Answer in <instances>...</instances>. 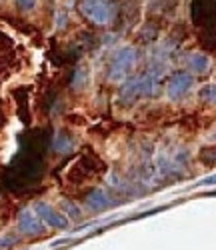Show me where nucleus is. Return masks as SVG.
<instances>
[{
	"mask_svg": "<svg viewBox=\"0 0 216 250\" xmlns=\"http://www.w3.org/2000/svg\"><path fill=\"white\" fill-rule=\"evenodd\" d=\"M78 10L88 22L106 26L116 16V2L114 0H80Z\"/></svg>",
	"mask_w": 216,
	"mask_h": 250,
	"instance_id": "1",
	"label": "nucleus"
},
{
	"mask_svg": "<svg viewBox=\"0 0 216 250\" xmlns=\"http://www.w3.org/2000/svg\"><path fill=\"white\" fill-rule=\"evenodd\" d=\"M136 62V50L132 46H122L114 52L110 64H108V80L116 82V84H122V82L128 78L132 66Z\"/></svg>",
	"mask_w": 216,
	"mask_h": 250,
	"instance_id": "2",
	"label": "nucleus"
},
{
	"mask_svg": "<svg viewBox=\"0 0 216 250\" xmlns=\"http://www.w3.org/2000/svg\"><path fill=\"white\" fill-rule=\"evenodd\" d=\"M194 84V76L186 70H176L174 74H170L168 82H166V94L170 100H180L182 96H186L190 92Z\"/></svg>",
	"mask_w": 216,
	"mask_h": 250,
	"instance_id": "3",
	"label": "nucleus"
},
{
	"mask_svg": "<svg viewBox=\"0 0 216 250\" xmlns=\"http://www.w3.org/2000/svg\"><path fill=\"white\" fill-rule=\"evenodd\" d=\"M32 210L36 212V216L44 222V226H50V228H56V230H64V228H68V218L64 216L62 212H58L56 208H52L48 202H34Z\"/></svg>",
	"mask_w": 216,
	"mask_h": 250,
	"instance_id": "4",
	"label": "nucleus"
},
{
	"mask_svg": "<svg viewBox=\"0 0 216 250\" xmlns=\"http://www.w3.org/2000/svg\"><path fill=\"white\" fill-rule=\"evenodd\" d=\"M122 200L120 198H114L110 192H106L104 188H94L86 194L84 198V204L86 208H90L92 212H102V210H108V208H114L118 206Z\"/></svg>",
	"mask_w": 216,
	"mask_h": 250,
	"instance_id": "5",
	"label": "nucleus"
},
{
	"mask_svg": "<svg viewBox=\"0 0 216 250\" xmlns=\"http://www.w3.org/2000/svg\"><path fill=\"white\" fill-rule=\"evenodd\" d=\"M16 224H18L20 234H26V236H38L44 232V222L36 216L32 208H22V210L18 212Z\"/></svg>",
	"mask_w": 216,
	"mask_h": 250,
	"instance_id": "6",
	"label": "nucleus"
},
{
	"mask_svg": "<svg viewBox=\"0 0 216 250\" xmlns=\"http://www.w3.org/2000/svg\"><path fill=\"white\" fill-rule=\"evenodd\" d=\"M140 96H144V78H142V74L126 78L120 84V92H118L120 104H132Z\"/></svg>",
	"mask_w": 216,
	"mask_h": 250,
	"instance_id": "7",
	"label": "nucleus"
},
{
	"mask_svg": "<svg viewBox=\"0 0 216 250\" xmlns=\"http://www.w3.org/2000/svg\"><path fill=\"white\" fill-rule=\"evenodd\" d=\"M186 66L190 68V72H196V74H206L210 68V60L206 54L202 52H192L186 58Z\"/></svg>",
	"mask_w": 216,
	"mask_h": 250,
	"instance_id": "8",
	"label": "nucleus"
},
{
	"mask_svg": "<svg viewBox=\"0 0 216 250\" xmlns=\"http://www.w3.org/2000/svg\"><path fill=\"white\" fill-rule=\"evenodd\" d=\"M74 138L68 134V132H56L54 134V140H52V150L58 152V154H68L74 150Z\"/></svg>",
	"mask_w": 216,
	"mask_h": 250,
	"instance_id": "9",
	"label": "nucleus"
},
{
	"mask_svg": "<svg viewBox=\"0 0 216 250\" xmlns=\"http://www.w3.org/2000/svg\"><path fill=\"white\" fill-rule=\"evenodd\" d=\"M88 78H90L88 66H86V64H78V66L74 68V72H72L70 88H72V90H82L86 84H88Z\"/></svg>",
	"mask_w": 216,
	"mask_h": 250,
	"instance_id": "10",
	"label": "nucleus"
},
{
	"mask_svg": "<svg viewBox=\"0 0 216 250\" xmlns=\"http://www.w3.org/2000/svg\"><path fill=\"white\" fill-rule=\"evenodd\" d=\"M60 208L64 210V216H66V218H74V220H78V218L82 216L80 208H78L72 200H62V202H60Z\"/></svg>",
	"mask_w": 216,
	"mask_h": 250,
	"instance_id": "11",
	"label": "nucleus"
},
{
	"mask_svg": "<svg viewBox=\"0 0 216 250\" xmlns=\"http://www.w3.org/2000/svg\"><path fill=\"white\" fill-rule=\"evenodd\" d=\"M200 100L202 102H208V104H216V84H206L200 88L198 92Z\"/></svg>",
	"mask_w": 216,
	"mask_h": 250,
	"instance_id": "12",
	"label": "nucleus"
},
{
	"mask_svg": "<svg viewBox=\"0 0 216 250\" xmlns=\"http://www.w3.org/2000/svg\"><path fill=\"white\" fill-rule=\"evenodd\" d=\"M200 160L208 166H214L216 164V146H206L200 150Z\"/></svg>",
	"mask_w": 216,
	"mask_h": 250,
	"instance_id": "13",
	"label": "nucleus"
},
{
	"mask_svg": "<svg viewBox=\"0 0 216 250\" xmlns=\"http://www.w3.org/2000/svg\"><path fill=\"white\" fill-rule=\"evenodd\" d=\"M14 2H16V8L22 12H28L36 6V0H14Z\"/></svg>",
	"mask_w": 216,
	"mask_h": 250,
	"instance_id": "14",
	"label": "nucleus"
},
{
	"mask_svg": "<svg viewBox=\"0 0 216 250\" xmlns=\"http://www.w3.org/2000/svg\"><path fill=\"white\" fill-rule=\"evenodd\" d=\"M18 236H12V234H6V236H0V248H8L12 244H16Z\"/></svg>",
	"mask_w": 216,
	"mask_h": 250,
	"instance_id": "15",
	"label": "nucleus"
},
{
	"mask_svg": "<svg viewBox=\"0 0 216 250\" xmlns=\"http://www.w3.org/2000/svg\"><path fill=\"white\" fill-rule=\"evenodd\" d=\"M216 184V174H212V176H206V178H202L200 182H196L194 186H214Z\"/></svg>",
	"mask_w": 216,
	"mask_h": 250,
	"instance_id": "16",
	"label": "nucleus"
}]
</instances>
